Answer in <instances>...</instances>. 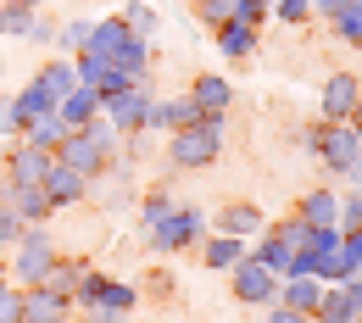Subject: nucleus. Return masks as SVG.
<instances>
[{
    "label": "nucleus",
    "mask_w": 362,
    "mask_h": 323,
    "mask_svg": "<svg viewBox=\"0 0 362 323\" xmlns=\"http://www.w3.org/2000/svg\"><path fill=\"white\" fill-rule=\"evenodd\" d=\"M23 301H28V290L23 284H6L0 290V323H23Z\"/></svg>",
    "instance_id": "32"
},
{
    "label": "nucleus",
    "mask_w": 362,
    "mask_h": 323,
    "mask_svg": "<svg viewBox=\"0 0 362 323\" xmlns=\"http://www.w3.org/2000/svg\"><path fill=\"white\" fill-rule=\"evenodd\" d=\"M189 123H201V106L189 95H168V100H151L145 112V134H179Z\"/></svg>",
    "instance_id": "10"
},
{
    "label": "nucleus",
    "mask_w": 362,
    "mask_h": 323,
    "mask_svg": "<svg viewBox=\"0 0 362 323\" xmlns=\"http://www.w3.org/2000/svg\"><path fill=\"white\" fill-rule=\"evenodd\" d=\"M257 34H262V28H251V23H240V17H228V23H218V28H212V45L223 50L228 61H245V56H251V45H257Z\"/></svg>",
    "instance_id": "18"
},
{
    "label": "nucleus",
    "mask_w": 362,
    "mask_h": 323,
    "mask_svg": "<svg viewBox=\"0 0 362 323\" xmlns=\"http://www.w3.org/2000/svg\"><path fill=\"white\" fill-rule=\"evenodd\" d=\"M317 295H323V278H317V274H290V278H279V307H290V312H301V318H313Z\"/></svg>",
    "instance_id": "16"
},
{
    "label": "nucleus",
    "mask_w": 362,
    "mask_h": 323,
    "mask_svg": "<svg viewBox=\"0 0 362 323\" xmlns=\"http://www.w3.org/2000/svg\"><path fill=\"white\" fill-rule=\"evenodd\" d=\"M45 201L50 206H56V212H62V206H78V201H84V195H90V179H84V173H73V168H62V162H56V168H50L45 173Z\"/></svg>",
    "instance_id": "15"
},
{
    "label": "nucleus",
    "mask_w": 362,
    "mask_h": 323,
    "mask_svg": "<svg viewBox=\"0 0 362 323\" xmlns=\"http://www.w3.org/2000/svg\"><path fill=\"white\" fill-rule=\"evenodd\" d=\"M56 117H62L67 129H84V123L100 117V95H95L90 84H78L73 95H62V100H56Z\"/></svg>",
    "instance_id": "20"
},
{
    "label": "nucleus",
    "mask_w": 362,
    "mask_h": 323,
    "mask_svg": "<svg viewBox=\"0 0 362 323\" xmlns=\"http://www.w3.org/2000/svg\"><path fill=\"white\" fill-rule=\"evenodd\" d=\"M23 145H40V151H56V145H62V139H67V123H62V117H56V112H50V117H40V123H34V129H23Z\"/></svg>",
    "instance_id": "27"
},
{
    "label": "nucleus",
    "mask_w": 362,
    "mask_h": 323,
    "mask_svg": "<svg viewBox=\"0 0 362 323\" xmlns=\"http://www.w3.org/2000/svg\"><path fill=\"white\" fill-rule=\"evenodd\" d=\"M90 28H95V23H67V28H56L62 50H84V45H90Z\"/></svg>",
    "instance_id": "36"
},
{
    "label": "nucleus",
    "mask_w": 362,
    "mask_h": 323,
    "mask_svg": "<svg viewBox=\"0 0 362 323\" xmlns=\"http://www.w3.org/2000/svg\"><path fill=\"white\" fill-rule=\"evenodd\" d=\"M268 323H313V318H301V312H290V307H279V301H273V307H268Z\"/></svg>",
    "instance_id": "38"
},
{
    "label": "nucleus",
    "mask_w": 362,
    "mask_h": 323,
    "mask_svg": "<svg viewBox=\"0 0 362 323\" xmlns=\"http://www.w3.org/2000/svg\"><path fill=\"white\" fill-rule=\"evenodd\" d=\"M0 206H6V212H17L28 229H40L50 212H56V206L45 201V189H40V184H6V179H0Z\"/></svg>",
    "instance_id": "11"
},
{
    "label": "nucleus",
    "mask_w": 362,
    "mask_h": 323,
    "mask_svg": "<svg viewBox=\"0 0 362 323\" xmlns=\"http://www.w3.org/2000/svg\"><path fill=\"white\" fill-rule=\"evenodd\" d=\"M134 301H139L134 284H123V278L106 274V290H100V301H95L90 312H123V318H129V312H134Z\"/></svg>",
    "instance_id": "26"
},
{
    "label": "nucleus",
    "mask_w": 362,
    "mask_h": 323,
    "mask_svg": "<svg viewBox=\"0 0 362 323\" xmlns=\"http://www.w3.org/2000/svg\"><path fill=\"white\" fill-rule=\"evenodd\" d=\"M151 78L145 84H123V95H112L106 106H100V117L117 129V134H145V112H151Z\"/></svg>",
    "instance_id": "6"
},
{
    "label": "nucleus",
    "mask_w": 362,
    "mask_h": 323,
    "mask_svg": "<svg viewBox=\"0 0 362 323\" xmlns=\"http://www.w3.org/2000/svg\"><path fill=\"white\" fill-rule=\"evenodd\" d=\"M34 84H40L50 100H62V95L78 90V73H73V61H45V67L34 73Z\"/></svg>",
    "instance_id": "25"
},
{
    "label": "nucleus",
    "mask_w": 362,
    "mask_h": 323,
    "mask_svg": "<svg viewBox=\"0 0 362 323\" xmlns=\"http://www.w3.org/2000/svg\"><path fill=\"white\" fill-rule=\"evenodd\" d=\"M334 229H340V234L362 229V189H357V184L346 189V201H340V218H334Z\"/></svg>",
    "instance_id": "31"
},
{
    "label": "nucleus",
    "mask_w": 362,
    "mask_h": 323,
    "mask_svg": "<svg viewBox=\"0 0 362 323\" xmlns=\"http://www.w3.org/2000/svg\"><path fill=\"white\" fill-rule=\"evenodd\" d=\"M189 6H201V0H189Z\"/></svg>",
    "instance_id": "44"
},
{
    "label": "nucleus",
    "mask_w": 362,
    "mask_h": 323,
    "mask_svg": "<svg viewBox=\"0 0 362 323\" xmlns=\"http://www.w3.org/2000/svg\"><path fill=\"white\" fill-rule=\"evenodd\" d=\"M346 179H351V184L362 189V156H357V162H351V168H346Z\"/></svg>",
    "instance_id": "41"
},
{
    "label": "nucleus",
    "mask_w": 362,
    "mask_h": 323,
    "mask_svg": "<svg viewBox=\"0 0 362 323\" xmlns=\"http://www.w3.org/2000/svg\"><path fill=\"white\" fill-rule=\"evenodd\" d=\"M357 278H362V274H357Z\"/></svg>",
    "instance_id": "45"
},
{
    "label": "nucleus",
    "mask_w": 362,
    "mask_h": 323,
    "mask_svg": "<svg viewBox=\"0 0 362 323\" xmlns=\"http://www.w3.org/2000/svg\"><path fill=\"white\" fill-rule=\"evenodd\" d=\"M357 112H362V78L329 73L323 78V123H351Z\"/></svg>",
    "instance_id": "9"
},
{
    "label": "nucleus",
    "mask_w": 362,
    "mask_h": 323,
    "mask_svg": "<svg viewBox=\"0 0 362 323\" xmlns=\"http://www.w3.org/2000/svg\"><path fill=\"white\" fill-rule=\"evenodd\" d=\"M329 23H334V34H340V45L362 50V0H346V6H340V17H329Z\"/></svg>",
    "instance_id": "28"
},
{
    "label": "nucleus",
    "mask_w": 362,
    "mask_h": 323,
    "mask_svg": "<svg viewBox=\"0 0 362 323\" xmlns=\"http://www.w3.org/2000/svg\"><path fill=\"white\" fill-rule=\"evenodd\" d=\"M340 6H346V0H313L317 17H340Z\"/></svg>",
    "instance_id": "40"
},
{
    "label": "nucleus",
    "mask_w": 362,
    "mask_h": 323,
    "mask_svg": "<svg viewBox=\"0 0 362 323\" xmlns=\"http://www.w3.org/2000/svg\"><path fill=\"white\" fill-rule=\"evenodd\" d=\"M23 234H28V223H23L17 212H6V206H0V251H11Z\"/></svg>",
    "instance_id": "33"
},
{
    "label": "nucleus",
    "mask_w": 362,
    "mask_h": 323,
    "mask_svg": "<svg viewBox=\"0 0 362 323\" xmlns=\"http://www.w3.org/2000/svg\"><path fill=\"white\" fill-rule=\"evenodd\" d=\"M351 134H357V145H362V112H357V117H351Z\"/></svg>",
    "instance_id": "43"
},
{
    "label": "nucleus",
    "mask_w": 362,
    "mask_h": 323,
    "mask_svg": "<svg viewBox=\"0 0 362 323\" xmlns=\"http://www.w3.org/2000/svg\"><path fill=\"white\" fill-rule=\"evenodd\" d=\"M168 212H173V195H168V189H151V195H145V206H139V223H145V234L156 229Z\"/></svg>",
    "instance_id": "30"
},
{
    "label": "nucleus",
    "mask_w": 362,
    "mask_h": 323,
    "mask_svg": "<svg viewBox=\"0 0 362 323\" xmlns=\"http://www.w3.org/2000/svg\"><path fill=\"white\" fill-rule=\"evenodd\" d=\"M245 251H251V240H234V234H206V240H201V257H206L212 274H228Z\"/></svg>",
    "instance_id": "22"
},
{
    "label": "nucleus",
    "mask_w": 362,
    "mask_h": 323,
    "mask_svg": "<svg viewBox=\"0 0 362 323\" xmlns=\"http://www.w3.org/2000/svg\"><path fill=\"white\" fill-rule=\"evenodd\" d=\"M112 156H117V145L112 139H95L90 129H67V139L56 145V162L73 168V173H84V179H100L112 168Z\"/></svg>",
    "instance_id": "2"
},
{
    "label": "nucleus",
    "mask_w": 362,
    "mask_h": 323,
    "mask_svg": "<svg viewBox=\"0 0 362 323\" xmlns=\"http://www.w3.org/2000/svg\"><path fill=\"white\" fill-rule=\"evenodd\" d=\"M78 318H84V323H129L123 312H78Z\"/></svg>",
    "instance_id": "39"
},
{
    "label": "nucleus",
    "mask_w": 362,
    "mask_h": 323,
    "mask_svg": "<svg viewBox=\"0 0 362 323\" xmlns=\"http://www.w3.org/2000/svg\"><path fill=\"white\" fill-rule=\"evenodd\" d=\"M317 162L334 173V179H346V168L362 156V145H357V134H351V123H323L317 117V151H313Z\"/></svg>",
    "instance_id": "7"
},
{
    "label": "nucleus",
    "mask_w": 362,
    "mask_h": 323,
    "mask_svg": "<svg viewBox=\"0 0 362 323\" xmlns=\"http://www.w3.org/2000/svg\"><path fill=\"white\" fill-rule=\"evenodd\" d=\"M189 100L201 106V117H223L234 90H228V78H218V73H201V78L189 84Z\"/></svg>",
    "instance_id": "19"
},
{
    "label": "nucleus",
    "mask_w": 362,
    "mask_h": 323,
    "mask_svg": "<svg viewBox=\"0 0 362 323\" xmlns=\"http://www.w3.org/2000/svg\"><path fill=\"white\" fill-rule=\"evenodd\" d=\"M0 134L17 139V117H11V95H0Z\"/></svg>",
    "instance_id": "37"
},
{
    "label": "nucleus",
    "mask_w": 362,
    "mask_h": 323,
    "mask_svg": "<svg viewBox=\"0 0 362 323\" xmlns=\"http://www.w3.org/2000/svg\"><path fill=\"white\" fill-rule=\"evenodd\" d=\"M78 278H84V262H78V257H62V251H56V262L45 268V278H40V290H50V295H67V301H73V290H78Z\"/></svg>",
    "instance_id": "24"
},
{
    "label": "nucleus",
    "mask_w": 362,
    "mask_h": 323,
    "mask_svg": "<svg viewBox=\"0 0 362 323\" xmlns=\"http://www.w3.org/2000/svg\"><path fill=\"white\" fill-rule=\"evenodd\" d=\"M251 257H257V262H262L268 274H279V278H290V274H296V245H290L284 234L273 229V223H268L262 234H257V245H251Z\"/></svg>",
    "instance_id": "13"
},
{
    "label": "nucleus",
    "mask_w": 362,
    "mask_h": 323,
    "mask_svg": "<svg viewBox=\"0 0 362 323\" xmlns=\"http://www.w3.org/2000/svg\"><path fill=\"white\" fill-rule=\"evenodd\" d=\"M262 229H268V218H262V206H251V201H228L223 212L212 218V234H234V240H257Z\"/></svg>",
    "instance_id": "12"
},
{
    "label": "nucleus",
    "mask_w": 362,
    "mask_h": 323,
    "mask_svg": "<svg viewBox=\"0 0 362 323\" xmlns=\"http://www.w3.org/2000/svg\"><path fill=\"white\" fill-rule=\"evenodd\" d=\"M56 262V245H50V234L45 229H28L17 245H11V284H23V290H34L40 278H45V268Z\"/></svg>",
    "instance_id": "4"
},
{
    "label": "nucleus",
    "mask_w": 362,
    "mask_h": 323,
    "mask_svg": "<svg viewBox=\"0 0 362 323\" xmlns=\"http://www.w3.org/2000/svg\"><path fill=\"white\" fill-rule=\"evenodd\" d=\"M195 11H201V23H206V28H218V23H228V17H234V0H201Z\"/></svg>",
    "instance_id": "35"
},
{
    "label": "nucleus",
    "mask_w": 362,
    "mask_h": 323,
    "mask_svg": "<svg viewBox=\"0 0 362 323\" xmlns=\"http://www.w3.org/2000/svg\"><path fill=\"white\" fill-rule=\"evenodd\" d=\"M206 229H212V223H206V212H201V206H173V212L151 229V245H156V251H168V257H179V251H189V245H201Z\"/></svg>",
    "instance_id": "3"
},
{
    "label": "nucleus",
    "mask_w": 362,
    "mask_h": 323,
    "mask_svg": "<svg viewBox=\"0 0 362 323\" xmlns=\"http://www.w3.org/2000/svg\"><path fill=\"white\" fill-rule=\"evenodd\" d=\"M117 17H123V23L134 28L139 40H151V34H156V11H151L145 0H123V11H117Z\"/></svg>",
    "instance_id": "29"
},
{
    "label": "nucleus",
    "mask_w": 362,
    "mask_h": 323,
    "mask_svg": "<svg viewBox=\"0 0 362 323\" xmlns=\"http://www.w3.org/2000/svg\"><path fill=\"white\" fill-rule=\"evenodd\" d=\"M50 168H56V151H40V145H23V139H11L0 179H6V184H45Z\"/></svg>",
    "instance_id": "8"
},
{
    "label": "nucleus",
    "mask_w": 362,
    "mask_h": 323,
    "mask_svg": "<svg viewBox=\"0 0 362 323\" xmlns=\"http://www.w3.org/2000/svg\"><path fill=\"white\" fill-rule=\"evenodd\" d=\"M296 218H301L307 229H334V218H340V195H334V189H307V195L296 201Z\"/></svg>",
    "instance_id": "17"
},
{
    "label": "nucleus",
    "mask_w": 362,
    "mask_h": 323,
    "mask_svg": "<svg viewBox=\"0 0 362 323\" xmlns=\"http://www.w3.org/2000/svg\"><path fill=\"white\" fill-rule=\"evenodd\" d=\"M50 112H56V100H50L40 84H28V90L11 95V117H17V134H23V129H34V123H40V117H50Z\"/></svg>",
    "instance_id": "23"
},
{
    "label": "nucleus",
    "mask_w": 362,
    "mask_h": 323,
    "mask_svg": "<svg viewBox=\"0 0 362 323\" xmlns=\"http://www.w3.org/2000/svg\"><path fill=\"white\" fill-rule=\"evenodd\" d=\"M228 290H234V301H245V307H273L279 301V274H268L251 251L228 268Z\"/></svg>",
    "instance_id": "5"
},
{
    "label": "nucleus",
    "mask_w": 362,
    "mask_h": 323,
    "mask_svg": "<svg viewBox=\"0 0 362 323\" xmlns=\"http://www.w3.org/2000/svg\"><path fill=\"white\" fill-rule=\"evenodd\" d=\"M218 156H223V117H201V123H189L179 134H168V162L184 168V173H201Z\"/></svg>",
    "instance_id": "1"
},
{
    "label": "nucleus",
    "mask_w": 362,
    "mask_h": 323,
    "mask_svg": "<svg viewBox=\"0 0 362 323\" xmlns=\"http://www.w3.org/2000/svg\"><path fill=\"white\" fill-rule=\"evenodd\" d=\"M67 312H73V301L67 295H50V290H28V301H23V323H67Z\"/></svg>",
    "instance_id": "21"
},
{
    "label": "nucleus",
    "mask_w": 362,
    "mask_h": 323,
    "mask_svg": "<svg viewBox=\"0 0 362 323\" xmlns=\"http://www.w3.org/2000/svg\"><path fill=\"white\" fill-rule=\"evenodd\" d=\"M0 6H17V11H40V0H0Z\"/></svg>",
    "instance_id": "42"
},
{
    "label": "nucleus",
    "mask_w": 362,
    "mask_h": 323,
    "mask_svg": "<svg viewBox=\"0 0 362 323\" xmlns=\"http://www.w3.org/2000/svg\"><path fill=\"white\" fill-rule=\"evenodd\" d=\"M313 323H362V307L351 295V284H323V295L313 307Z\"/></svg>",
    "instance_id": "14"
},
{
    "label": "nucleus",
    "mask_w": 362,
    "mask_h": 323,
    "mask_svg": "<svg viewBox=\"0 0 362 323\" xmlns=\"http://www.w3.org/2000/svg\"><path fill=\"white\" fill-rule=\"evenodd\" d=\"M273 17L279 23H307L313 17V0H273Z\"/></svg>",
    "instance_id": "34"
}]
</instances>
